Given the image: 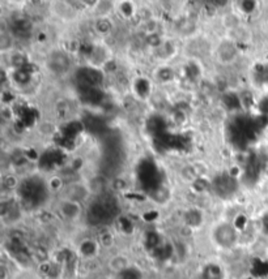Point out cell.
I'll use <instances>...</instances> for the list:
<instances>
[{
  "label": "cell",
  "mask_w": 268,
  "mask_h": 279,
  "mask_svg": "<svg viewBox=\"0 0 268 279\" xmlns=\"http://www.w3.org/2000/svg\"><path fill=\"white\" fill-rule=\"evenodd\" d=\"M98 250V245L95 240H84L80 245V252L84 257H93Z\"/></svg>",
  "instance_id": "5b68a950"
},
{
  "label": "cell",
  "mask_w": 268,
  "mask_h": 279,
  "mask_svg": "<svg viewBox=\"0 0 268 279\" xmlns=\"http://www.w3.org/2000/svg\"><path fill=\"white\" fill-rule=\"evenodd\" d=\"M117 204L110 198L93 202L88 210V222L93 226H101L111 222L117 217Z\"/></svg>",
  "instance_id": "6da1fadb"
},
{
  "label": "cell",
  "mask_w": 268,
  "mask_h": 279,
  "mask_svg": "<svg viewBox=\"0 0 268 279\" xmlns=\"http://www.w3.org/2000/svg\"><path fill=\"white\" fill-rule=\"evenodd\" d=\"M202 277H203V279H224V271L219 265L209 264L204 267Z\"/></svg>",
  "instance_id": "277c9868"
},
{
  "label": "cell",
  "mask_w": 268,
  "mask_h": 279,
  "mask_svg": "<svg viewBox=\"0 0 268 279\" xmlns=\"http://www.w3.org/2000/svg\"><path fill=\"white\" fill-rule=\"evenodd\" d=\"M213 239H215V243L221 248H233L236 241H237V231L232 224L221 223L215 228Z\"/></svg>",
  "instance_id": "7a4b0ae2"
},
{
  "label": "cell",
  "mask_w": 268,
  "mask_h": 279,
  "mask_svg": "<svg viewBox=\"0 0 268 279\" xmlns=\"http://www.w3.org/2000/svg\"><path fill=\"white\" fill-rule=\"evenodd\" d=\"M118 279H142V274L138 269L128 266L121 273H118Z\"/></svg>",
  "instance_id": "52a82bcc"
},
{
  "label": "cell",
  "mask_w": 268,
  "mask_h": 279,
  "mask_svg": "<svg viewBox=\"0 0 268 279\" xmlns=\"http://www.w3.org/2000/svg\"><path fill=\"white\" fill-rule=\"evenodd\" d=\"M62 214L67 219H75L80 214V207L75 202H67L62 206Z\"/></svg>",
  "instance_id": "8992f818"
},
{
  "label": "cell",
  "mask_w": 268,
  "mask_h": 279,
  "mask_svg": "<svg viewBox=\"0 0 268 279\" xmlns=\"http://www.w3.org/2000/svg\"><path fill=\"white\" fill-rule=\"evenodd\" d=\"M35 184H38V183H35V180L26 181L25 185L22 187V192H20L24 201L31 206H37L38 204H41V201L44 202L45 193H46L45 189H37Z\"/></svg>",
  "instance_id": "3957f363"
},
{
  "label": "cell",
  "mask_w": 268,
  "mask_h": 279,
  "mask_svg": "<svg viewBox=\"0 0 268 279\" xmlns=\"http://www.w3.org/2000/svg\"><path fill=\"white\" fill-rule=\"evenodd\" d=\"M264 104H266V107H264V112H267V114H268V99H266V102H264Z\"/></svg>",
  "instance_id": "ba28073f"
}]
</instances>
